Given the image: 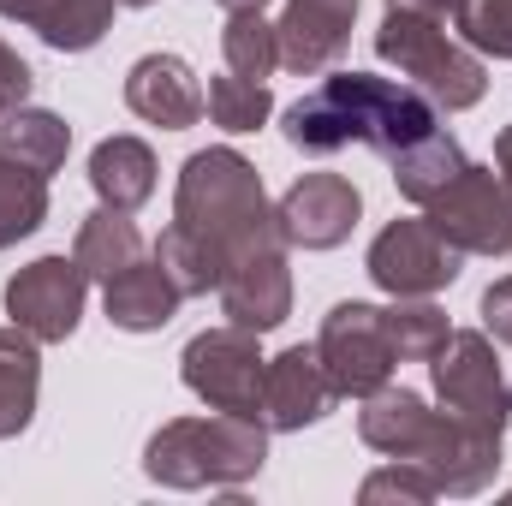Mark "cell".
<instances>
[{
	"instance_id": "cell-1",
	"label": "cell",
	"mask_w": 512,
	"mask_h": 506,
	"mask_svg": "<svg viewBox=\"0 0 512 506\" xmlns=\"http://www.w3.org/2000/svg\"><path fill=\"white\" fill-rule=\"evenodd\" d=\"M441 131V108L417 84H393L376 72H334L286 108V143L304 155H340L346 143H370L382 161Z\"/></svg>"
},
{
	"instance_id": "cell-2",
	"label": "cell",
	"mask_w": 512,
	"mask_h": 506,
	"mask_svg": "<svg viewBox=\"0 0 512 506\" xmlns=\"http://www.w3.org/2000/svg\"><path fill=\"white\" fill-rule=\"evenodd\" d=\"M173 227L191 233L221 268L262 245H286L274 227V209L262 197V179L239 149H197L173 191Z\"/></svg>"
},
{
	"instance_id": "cell-3",
	"label": "cell",
	"mask_w": 512,
	"mask_h": 506,
	"mask_svg": "<svg viewBox=\"0 0 512 506\" xmlns=\"http://www.w3.org/2000/svg\"><path fill=\"white\" fill-rule=\"evenodd\" d=\"M262 459H268V423L233 411L161 423L143 447V471L167 489H233L251 483Z\"/></svg>"
},
{
	"instance_id": "cell-4",
	"label": "cell",
	"mask_w": 512,
	"mask_h": 506,
	"mask_svg": "<svg viewBox=\"0 0 512 506\" xmlns=\"http://www.w3.org/2000/svg\"><path fill=\"white\" fill-rule=\"evenodd\" d=\"M376 54L387 66H399L435 108L459 114V108H477L483 90H489V72L477 60V48L453 42L441 18L429 12H405V6H387L382 30H376Z\"/></svg>"
},
{
	"instance_id": "cell-5",
	"label": "cell",
	"mask_w": 512,
	"mask_h": 506,
	"mask_svg": "<svg viewBox=\"0 0 512 506\" xmlns=\"http://www.w3.org/2000/svg\"><path fill=\"white\" fill-rule=\"evenodd\" d=\"M429 376H435V399L465 417V423H483V429H507L512 423V381L501 370V352L483 328H459L441 340V352L429 358Z\"/></svg>"
},
{
	"instance_id": "cell-6",
	"label": "cell",
	"mask_w": 512,
	"mask_h": 506,
	"mask_svg": "<svg viewBox=\"0 0 512 506\" xmlns=\"http://www.w3.org/2000/svg\"><path fill=\"white\" fill-rule=\"evenodd\" d=\"M423 221L459 256H512V191L495 167H459L447 191L423 203Z\"/></svg>"
},
{
	"instance_id": "cell-7",
	"label": "cell",
	"mask_w": 512,
	"mask_h": 506,
	"mask_svg": "<svg viewBox=\"0 0 512 506\" xmlns=\"http://www.w3.org/2000/svg\"><path fill=\"white\" fill-rule=\"evenodd\" d=\"M262 370H268V358L256 352V334L239 322L197 334L179 358L185 387L209 411H233V417H262Z\"/></svg>"
},
{
	"instance_id": "cell-8",
	"label": "cell",
	"mask_w": 512,
	"mask_h": 506,
	"mask_svg": "<svg viewBox=\"0 0 512 506\" xmlns=\"http://www.w3.org/2000/svg\"><path fill=\"white\" fill-rule=\"evenodd\" d=\"M316 352H322V370L334 381L340 399H370L382 393L393 376V346H387L382 310L376 304H334L322 316V334H316Z\"/></svg>"
},
{
	"instance_id": "cell-9",
	"label": "cell",
	"mask_w": 512,
	"mask_h": 506,
	"mask_svg": "<svg viewBox=\"0 0 512 506\" xmlns=\"http://www.w3.org/2000/svg\"><path fill=\"white\" fill-rule=\"evenodd\" d=\"M84 298H90V274L78 268V256H42V262L18 268L6 280V316L24 334H36L42 346L72 340V328L84 316Z\"/></svg>"
},
{
	"instance_id": "cell-10",
	"label": "cell",
	"mask_w": 512,
	"mask_h": 506,
	"mask_svg": "<svg viewBox=\"0 0 512 506\" xmlns=\"http://www.w3.org/2000/svg\"><path fill=\"white\" fill-rule=\"evenodd\" d=\"M370 280L387 298H429L459 280V251L429 221H387L370 245Z\"/></svg>"
},
{
	"instance_id": "cell-11",
	"label": "cell",
	"mask_w": 512,
	"mask_h": 506,
	"mask_svg": "<svg viewBox=\"0 0 512 506\" xmlns=\"http://www.w3.org/2000/svg\"><path fill=\"white\" fill-rule=\"evenodd\" d=\"M358 215H364V197H358V185H352L346 173H304V179L280 197L274 227H280V239L298 245V251H334V245L352 239Z\"/></svg>"
},
{
	"instance_id": "cell-12",
	"label": "cell",
	"mask_w": 512,
	"mask_h": 506,
	"mask_svg": "<svg viewBox=\"0 0 512 506\" xmlns=\"http://www.w3.org/2000/svg\"><path fill=\"white\" fill-rule=\"evenodd\" d=\"M417 465L435 477L441 495H483L495 483V471H501V435L483 429V423H465V417H453L441 405Z\"/></svg>"
},
{
	"instance_id": "cell-13",
	"label": "cell",
	"mask_w": 512,
	"mask_h": 506,
	"mask_svg": "<svg viewBox=\"0 0 512 506\" xmlns=\"http://www.w3.org/2000/svg\"><path fill=\"white\" fill-rule=\"evenodd\" d=\"M334 381L322 370V352L316 346H286L280 358H268L262 370V423L292 435V429H310L334 411Z\"/></svg>"
},
{
	"instance_id": "cell-14",
	"label": "cell",
	"mask_w": 512,
	"mask_h": 506,
	"mask_svg": "<svg viewBox=\"0 0 512 506\" xmlns=\"http://www.w3.org/2000/svg\"><path fill=\"white\" fill-rule=\"evenodd\" d=\"M352 18H358V0H286L274 36H280V66L310 78L322 66H334L352 42Z\"/></svg>"
},
{
	"instance_id": "cell-15",
	"label": "cell",
	"mask_w": 512,
	"mask_h": 506,
	"mask_svg": "<svg viewBox=\"0 0 512 506\" xmlns=\"http://www.w3.org/2000/svg\"><path fill=\"white\" fill-rule=\"evenodd\" d=\"M221 310L251 328L268 334L292 316V274H286V245H262V251L239 256L227 274H221Z\"/></svg>"
},
{
	"instance_id": "cell-16",
	"label": "cell",
	"mask_w": 512,
	"mask_h": 506,
	"mask_svg": "<svg viewBox=\"0 0 512 506\" xmlns=\"http://www.w3.org/2000/svg\"><path fill=\"white\" fill-rule=\"evenodd\" d=\"M126 108L137 120L161 126V131H185L209 114L203 84L191 78V66H185L179 54H143V60L131 66L126 72Z\"/></svg>"
},
{
	"instance_id": "cell-17",
	"label": "cell",
	"mask_w": 512,
	"mask_h": 506,
	"mask_svg": "<svg viewBox=\"0 0 512 506\" xmlns=\"http://www.w3.org/2000/svg\"><path fill=\"white\" fill-rule=\"evenodd\" d=\"M102 304H108V322H114V328H126V334H155V328L173 322V310L185 304V292L173 286V274H167V268L155 262V251H149L108 280Z\"/></svg>"
},
{
	"instance_id": "cell-18",
	"label": "cell",
	"mask_w": 512,
	"mask_h": 506,
	"mask_svg": "<svg viewBox=\"0 0 512 506\" xmlns=\"http://www.w3.org/2000/svg\"><path fill=\"white\" fill-rule=\"evenodd\" d=\"M114 6L120 0H0V18L12 24H30L48 48L60 54H84L108 36L114 24Z\"/></svg>"
},
{
	"instance_id": "cell-19",
	"label": "cell",
	"mask_w": 512,
	"mask_h": 506,
	"mask_svg": "<svg viewBox=\"0 0 512 506\" xmlns=\"http://www.w3.org/2000/svg\"><path fill=\"white\" fill-rule=\"evenodd\" d=\"M429 429H435V411H429L417 393H405V387L370 393L364 411H358L364 447H376V453H387V459H417L423 441H429Z\"/></svg>"
},
{
	"instance_id": "cell-20",
	"label": "cell",
	"mask_w": 512,
	"mask_h": 506,
	"mask_svg": "<svg viewBox=\"0 0 512 506\" xmlns=\"http://www.w3.org/2000/svg\"><path fill=\"white\" fill-rule=\"evenodd\" d=\"M90 185L108 209H143L155 197V155L143 137H102L90 155Z\"/></svg>"
},
{
	"instance_id": "cell-21",
	"label": "cell",
	"mask_w": 512,
	"mask_h": 506,
	"mask_svg": "<svg viewBox=\"0 0 512 506\" xmlns=\"http://www.w3.org/2000/svg\"><path fill=\"white\" fill-rule=\"evenodd\" d=\"M36 334H24L18 322L0 328V441L24 435L36 417V393H42V358H36Z\"/></svg>"
},
{
	"instance_id": "cell-22",
	"label": "cell",
	"mask_w": 512,
	"mask_h": 506,
	"mask_svg": "<svg viewBox=\"0 0 512 506\" xmlns=\"http://www.w3.org/2000/svg\"><path fill=\"white\" fill-rule=\"evenodd\" d=\"M66 149H72V126L60 120V114H42V108H12V114H0V155H12V161H24L30 173H42V179H54L60 167H66Z\"/></svg>"
},
{
	"instance_id": "cell-23",
	"label": "cell",
	"mask_w": 512,
	"mask_h": 506,
	"mask_svg": "<svg viewBox=\"0 0 512 506\" xmlns=\"http://www.w3.org/2000/svg\"><path fill=\"white\" fill-rule=\"evenodd\" d=\"M72 256H78V268L90 274V280H114L120 268H131L137 256H143V233L131 227L126 209H96V215H84V227H78V239H72Z\"/></svg>"
},
{
	"instance_id": "cell-24",
	"label": "cell",
	"mask_w": 512,
	"mask_h": 506,
	"mask_svg": "<svg viewBox=\"0 0 512 506\" xmlns=\"http://www.w3.org/2000/svg\"><path fill=\"white\" fill-rule=\"evenodd\" d=\"M387 167H393V185H399V197L423 209V203H429L435 191H447V185L459 179V167H465V149H459V143H453L447 131H429L423 143L399 149V155H393Z\"/></svg>"
},
{
	"instance_id": "cell-25",
	"label": "cell",
	"mask_w": 512,
	"mask_h": 506,
	"mask_svg": "<svg viewBox=\"0 0 512 506\" xmlns=\"http://www.w3.org/2000/svg\"><path fill=\"white\" fill-rule=\"evenodd\" d=\"M42 221H48V179L12 155H0V251L30 239Z\"/></svg>"
},
{
	"instance_id": "cell-26",
	"label": "cell",
	"mask_w": 512,
	"mask_h": 506,
	"mask_svg": "<svg viewBox=\"0 0 512 506\" xmlns=\"http://www.w3.org/2000/svg\"><path fill=\"white\" fill-rule=\"evenodd\" d=\"M382 328H387L393 358H405V364H429L441 352V340L453 334L447 310H435L429 298H399L393 310H382Z\"/></svg>"
},
{
	"instance_id": "cell-27",
	"label": "cell",
	"mask_w": 512,
	"mask_h": 506,
	"mask_svg": "<svg viewBox=\"0 0 512 506\" xmlns=\"http://www.w3.org/2000/svg\"><path fill=\"white\" fill-rule=\"evenodd\" d=\"M221 54H227V72L262 84L274 66H280V36L262 12H227V30H221Z\"/></svg>"
},
{
	"instance_id": "cell-28",
	"label": "cell",
	"mask_w": 512,
	"mask_h": 506,
	"mask_svg": "<svg viewBox=\"0 0 512 506\" xmlns=\"http://www.w3.org/2000/svg\"><path fill=\"white\" fill-rule=\"evenodd\" d=\"M203 102H209V120L221 131H256V126H268V114H274L268 84H251V78H239V72L215 78V84L203 90Z\"/></svg>"
},
{
	"instance_id": "cell-29",
	"label": "cell",
	"mask_w": 512,
	"mask_h": 506,
	"mask_svg": "<svg viewBox=\"0 0 512 506\" xmlns=\"http://www.w3.org/2000/svg\"><path fill=\"white\" fill-rule=\"evenodd\" d=\"M459 36H465V48H477V54L512 60V0H471V6L459 12Z\"/></svg>"
},
{
	"instance_id": "cell-30",
	"label": "cell",
	"mask_w": 512,
	"mask_h": 506,
	"mask_svg": "<svg viewBox=\"0 0 512 506\" xmlns=\"http://www.w3.org/2000/svg\"><path fill=\"white\" fill-rule=\"evenodd\" d=\"M441 489H435V477L417 465V459H393L382 465L376 477H364V489H358V501H435Z\"/></svg>"
},
{
	"instance_id": "cell-31",
	"label": "cell",
	"mask_w": 512,
	"mask_h": 506,
	"mask_svg": "<svg viewBox=\"0 0 512 506\" xmlns=\"http://www.w3.org/2000/svg\"><path fill=\"white\" fill-rule=\"evenodd\" d=\"M30 84H36V72L24 66V54L0 42V114L24 108V102H30Z\"/></svg>"
},
{
	"instance_id": "cell-32",
	"label": "cell",
	"mask_w": 512,
	"mask_h": 506,
	"mask_svg": "<svg viewBox=\"0 0 512 506\" xmlns=\"http://www.w3.org/2000/svg\"><path fill=\"white\" fill-rule=\"evenodd\" d=\"M483 334H489L495 346H512V274L483 292Z\"/></svg>"
},
{
	"instance_id": "cell-33",
	"label": "cell",
	"mask_w": 512,
	"mask_h": 506,
	"mask_svg": "<svg viewBox=\"0 0 512 506\" xmlns=\"http://www.w3.org/2000/svg\"><path fill=\"white\" fill-rule=\"evenodd\" d=\"M387 6H405V12H429V18H459L471 0H387Z\"/></svg>"
},
{
	"instance_id": "cell-34",
	"label": "cell",
	"mask_w": 512,
	"mask_h": 506,
	"mask_svg": "<svg viewBox=\"0 0 512 506\" xmlns=\"http://www.w3.org/2000/svg\"><path fill=\"white\" fill-rule=\"evenodd\" d=\"M495 173H501V185L512 191V126L495 137Z\"/></svg>"
},
{
	"instance_id": "cell-35",
	"label": "cell",
	"mask_w": 512,
	"mask_h": 506,
	"mask_svg": "<svg viewBox=\"0 0 512 506\" xmlns=\"http://www.w3.org/2000/svg\"><path fill=\"white\" fill-rule=\"evenodd\" d=\"M221 6H227V12H262L268 0H221Z\"/></svg>"
},
{
	"instance_id": "cell-36",
	"label": "cell",
	"mask_w": 512,
	"mask_h": 506,
	"mask_svg": "<svg viewBox=\"0 0 512 506\" xmlns=\"http://www.w3.org/2000/svg\"><path fill=\"white\" fill-rule=\"evenodd\" d=\"M120 6H155V0H120Z\"/></svg>"
}]
</instances>
